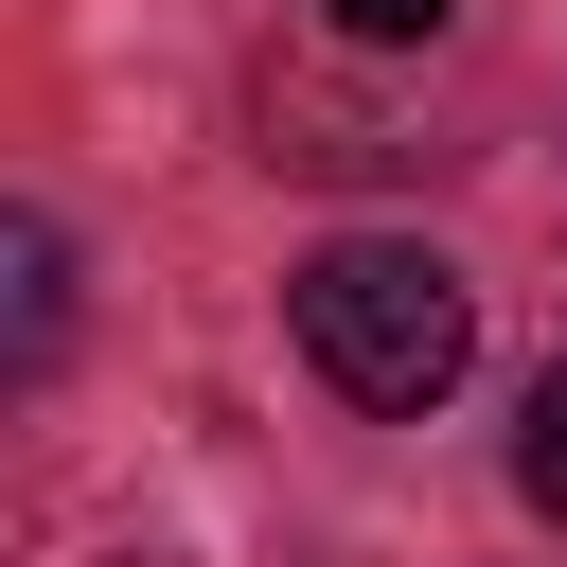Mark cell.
I'll list each match as a JSON object with an SVG mask.
<instances>
[{
	"instance_id": "6da1fadb",
	"label": "cell",
	"mask_w": 567,
	"mask_h": 567,
	"mask_svg": "<svg viewBox=\"0 0 567 567\" xmlns=\"http://www.w3.org/2000/svg\"><path fill=\"white\" fill-rule=\"evenodd\" d=\"M284 319H301V354H319L354 408H390V425L478 372V284H461L425 230H337V248H301V266H284Z\"/></svg>"
},
{
	"instance_id": "7a4b0ae2",
	"label": "cell",
	"mask_w": 567,
	"mask_h": 567,
	"mask_svg": "<svg viewBox=\"0 0 567 567\" xmlns=\"http://www.w3.org/2000/svg\"><path fill=\"white\" fill-rule=\"evenodd\" d=\"M0 284H18L0 354H18V372H53V354H71V248H53V213H18V230H0Z\"/></svg>"
},
{
	"instance_id": "3957f363",
	"label": "cell",
	"mask_w": 567,
	"mask_h": 567,
	"mask_svg": "<svg viewBox=\"0 0 567 567\" xmlns=\"http://www.w3.org/2000/svg\"><path fill=\"white\" fill-rule=\"evenodd\" d=\"M514 496H532V514L567 532V354L532 372V425H514Z\"/></svg>"
},
{
	"instance_id": "277c9868",
	"label": "cell",
	"mask_w": 567,
	"mask_h": 567,
	"mask_svg": "<svg viewBox=\"0 0 567 567\" xmlns=\"http://www.w3.org/2000/svg\"><path fill=\"white\" fill-rule=\"evenodd\" d=\"M319 18H337V35H354V53H425V35H443V18H461V0H319Z\"/></svg>"
}]
</instances>
